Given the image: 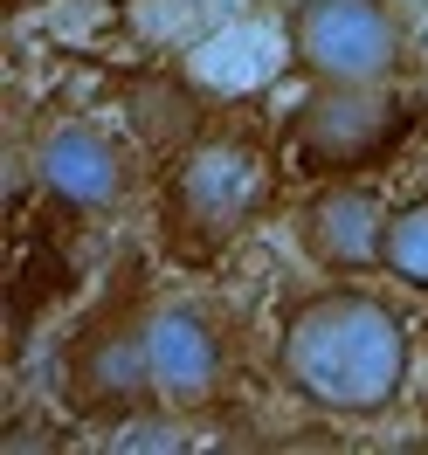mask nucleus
<instances>
[{"label": "nucleus", "mask_w": 428, "mask_h": 455, "mask_svg": "<svg viewBox=\"0 0 428 455\" xmlns=\"http://www.w3.org/2000/svg\"><path fill=\"white\" fill-rule=\"evenodd\" d=\"M277 387L325 421H380L415 379V324L367 290V276H325L277 317Z\"/></svg>", "instance_id": "obj_1"}, {"label": "nucleus", "mask_w": 428, "mask_h": 455, "mask_svg": "<svg viewBox=\"0 0 428 455\" xmlns=\"http://www.w3.org/2000/svg\"><path fill=\"white\" fill-rule=\"evenodd\" d=\"M152 276L145 262H117L111 283L90 297V311L69 324L56 366L62 407L90 427H132L159 414V387H152Z\"/></svg>", "instance_id": "obj_2"}, {"label": "nucleus", "mask_w": 428, "mask_h": 455, "mask_svg": "<svg viewBox=\"0 0 428 455\" xmlns=\"http://www.w3.org/2000/svg\"><path fill=\"white\" fill-rule=\"evenodd\" d=\"M277 200V166L249 132H200L159 180V249L180 262H222L249 242Z\"/></svg>", "instance_id": "obj_3"}, {"label": "nucleus", "mask_w": 428, "mask_h": 455, "mask_svg": "<svg viewBox=\"0 0 428 455\" xmlns=\"http://www.w3.org/2000/svg\"><path fill=\"white\" fill-rule=\"evenodd\" d=\"M415 132V104L394 84H311L284 117V152L304 180H359Z\"/></svg>", "instance_id": "obj_4"}, {"label": "nucleus", "mask_w": 428, "mask_h": 455, "mask_svg": "<svg viewBox=\"0 0 428 455\" xmlns=\"http://www.w3.org/2000/svg\"><path fill=\"white\" fill-rule=\"evenodd\" d=\"M400 0H290L284 56L304 84H394L408 69Z\"/></svg>", "instance_id": "obj_5"}, {"label": "nucleus", "mask_w": 428, "mask_h": 455, "mask_svg": "<svg viewBox=\"0 0 428 455\" xmlns=\"http://www.w3.org/2000/svg\"><path fill=\"white\" fill-rule=\"evenodd\" d=\"M35 187L49 194V207L77 214V221H104L132 200V152L117 132H104L97 117H56L28 152Z\"/></svg>", "instance_id": "obj_6"}, {"label": "nucleus", "mask_w": 428, "mask_h": 455, "mask_svg": "<svg viewBox=\"0 0 428 455\" xmlns=\"http://www.w3.org/2000/svg\"><path fill=\"white\" fill-rule=\"evenodd\" d=\"M235 352L222 339V324L187 304V297H159L152 311V387H159V414L187 421V414H207L229 394Z\"/></svg>", "instance_id": "obj_7"}, {"label": "nucleus", "mask_w": 428, "mask_h": 455, "mask_svg": "<svg viewBox=\"0 0 428 455\" xmlns=\"http://www.w3.org/2000/svg\"><path fill=\"white\" fill-rule=\"evenodd\" d=\"M380 235L387 200L359 180H311L297 200V256L318 276H380Z\"/></svg>", "instance_id": "obj_8"}, {"label": "nucleus", "mask_w": 428, "mask_h": 455, "mask_svg": "<svg viewBox=\"0 0 428 455\" xmlns=\"http://www.w3.org/2000/svg\"><path fill=\"white\" fill-rule=\"evenodd\" d=\"M380 276L400 290L428 297V194H408L387 207V235H380Z\"/></svg>", "instance_id": "obj_9"}, {"label": "nucleus", "mask_w": 428, "mask_h": 455, "mask_svg": "<svg viewBox=\"0 0 428 455\" xmlns=\"http://www.w3.org/2000/svg\"><path fill=\"white\" fill-rule=\"evenodd\" d=\"M7 7H35V0H7Z\"/></svg>", "instance_id": "obj_10"}]
</instances>
